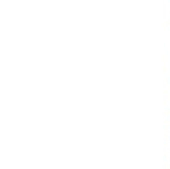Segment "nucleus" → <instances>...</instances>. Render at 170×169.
I'll return each instance as SVG.
<instances>
[]
</instances>
